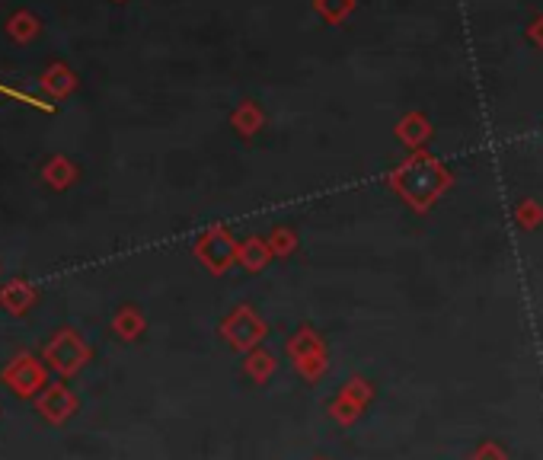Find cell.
Masks as SVG:
<instances>
[{
    "mask_svg": "<svg viewBox=\"0 0 543 460\" xmlns=\"http://www.w3.org/2000/svg\"><path fill=\"white\" fill-rule=\"evenodd\" d=\"M387 183L409 208L416 211V215H425V211H429L441 195L451 189L454 176L435 154L413 151L400 163V167L390 170Z\"/></svg>",
    "mask_w": 543,
    "mask_h": 460,
    "instance_id": "6da1fadb",
    "label": "cell"
},
{
    "mask_svg": "<svg viewBox=\"0 0 543 460\" xmlns=\"http://www.w3.org/2000/svg\"><path fill=\"white\" fill-rule=\"evenodd\" d=\"M42 361L48 365V371H55L58 377L68 381V377H77L90 365L93 349H90V342L80 336V330H74V326H64V330H58L52 339L45 342Z\"/></svg>",
    "mask_w": 543,
    "mask_h": 460,
    "instance_id": "7a4b0ae2",
    "label": "cell"
},
{
    "mask_svg": "<svg viewBox=\"0 0 543 460\" xmlns=\"http://www.w3.org/2000/svg\"><path fill=\"white\" fill-rule=\"evenodd\" d=\"M0 381L20 400H36L39 393L52 384V377H48V365L42 358H36L32 352H16L7 365L0 368Z\"/></svg>",
    "mask_w": 543,
    "mask_h": 460,
    "instance_id": "3957f363",
    "label": "cell"
},
{
    "mask_svg": "<svg viewBox=\"0 0 543 460\" xmlns=\"http://www.w3.org/2000/svg\"><path fill=\"white\" fill-rule=\"evenodd\" d=\"M218 333H221V339L234 352H253V349H259V342L266 339L269 326H266V320H262L250 304H240V307H234L221 320Z\"/></svg>",
    "mask_w": 543,
    "mask_h": 460,
    "instance_id": "277c9868",
    "label": "cell"
},
{
    "mask_svg": "<svg viewBox=\"0 0 543 460\" xmlns=\"http://www.w3.org/2000/svg\"><path fill=\"white\" fill-rule=\"evenodd\" d=\"M195 259L202 262V266L211 272V275H224L234 269V262L240 256V240L230 234L227 227H208L205 234L195 240Z\"/></svg>",
    "mask_w": 543,
    "mask_h": 460,
    "instance_id": "5b68a950",
    "label": "cell"
},
{
    "mask_svg": "<svg viewBox=\"0 0 543 460\" xmlns=\"http://www.w3.org/2000/svg\"><path fill=\"white\" fill-rule=\"evenodd\" d=\"M288 355H291V361H294V368H298V371L307 377V381H317V377H320V374L326 371V365H329L323 339H320L314 330H307V326L291 336Z\"/></svg>",
    "mask_w": 543,
    "mask_h": 460,
    "instance_id": "8992f818",
    "label": "cell"
},
{
    "mask_svg": "<svg viewBox=\"0 0 543 460\" xmlns=\"http://www.w3.org/2000/svg\"><path fill=\"white\" fill-rule=\"evenodd\" d=\"M36 413L48 422V425H64V422H71L77 416V409H80V400H77V393L68 387V384H48L36 400Z\"/></svg>",
    "mask_w": 543,
    "mask_h": 460,
    "instance_id": "52a82bcc",
    "label": "cell"
},
{
    "mask_svg": "<svg viewBox=\"0 0 543 460\" xmlns=\"http://www.w3.org/2000/svg\"><path fill=\"white\" fill-rule=\"evenodd\" d=\"M39 291L26 278H13V282L0 285V307L7 310L10 317H26L32 307H36Z\"/></svg>",
    "mask_w": 543,
    "mask_h": 460,
    "instance_id": "ba28073f",
    "label": "cell"
},
{
    "mask_svg": "<svg viewBox=\"0 0 543 460\" xmlns=\"http://www.w3.org/2000/svg\"><path fill=\"white\" fill-rule=\"evenodd\" d=\"M39 87L52 96V100H68V96L77 90V74L64 61H52L45 68V74L39 77Z\"/></svg>",
    "mask_w": 543,
    "mask_h": 460,
    "instance_id": "9c48e42d",
    "label": "cell"
},
{
    "mask_svg": "<svg viewBox=\"0 0 543 460\" xmlns=\"http://www.w3.org/2000/svg\"><path fill=\"white\" fill-rule=\"evenodd\" d=\"M393 131H397V138L409 147V151H422L425 141L432 138V122L425 119L422 112H406Z\"/></svg>",
    "mask_w": 543,
    "mask_h": 460,
    "instance_id": "30bf717a",
    "label": "cell"
},
{
    "mask_svg": "<svg viewBox=\"0 0 543 460\" xmlns=\"http://www.w3.org/2000/svg\"><path fill=\"white\" fill-rule=\"evenodd\" d=\"M42 179L48 186H52L55 192H64V189H71L77 179H80V170H77V163L71 157H64V154H55V157H48L45 160V167H42Z\"/></svg>",
    "mask_w": 543,
    "mask_h": 460,
    "instance_id": "8fae6325",
    "label": "cell"
},
{
    "mask_svg": "<svg viewBox=\"0 0 543 460\" xmlns=\"http://www.w3.org/2000/svg\"><path fill=\"white\" fill-rule=\"evenodd\" d=\"M275 256H272V246H269V240L266 237H246V240H240V256H237V262L246 269V272H262L269 266Z\"/></svg>",
    "mask_w": 543,
    "mask_h": 460,
    "instance_id": "7c38bea8",
    "label": "cell"
},
{
    "mask_svg": "<svg viewBox=\"0 0 543 460\" xmlns=\"http://www.w3.org/2000/svg\"><path fill=\"white\" fill-rule=\"evenodd\" d=\"M230 125H234L240 138H253L256 131H262V125H266V112H262L259 103L243 100L234 112H230Z\"/></svg>",
    "mask_w": 543,
    "mask_h": 460,
    "instance_id": "4fadbf2b",
    "label": "cell"
},
{
    "mask_svg": "<svg viewBox=\"0 0 543 460\" xmlns=\"http://www.w3.org/2000/svg\"><path fill=\"white\" fill-rule=\"evenodd\" d=\"M147 330V320H144V314L135 307V304H125V307H119V314L112 317V333L119 336L122 342H135V339H141V333Z\"/></svg>",
    "mask_w": 543,
    "mask_h": 460,
    "instance_id": "5bb4252c",
    "label": "cell"
},
{
    "mask_svg": "<svg viewBox=\"0 0 543 460\" xmlns=\"http://www.w3.org/2000/svg\"><path fill=\"white\" fill-rule=\"evenodd\" d=\"M42 32V23L36 20V13H29V10H16L10 20H7V36L13 39V42H20V45H26V42H32Z\"/></svg>",
    "mask_w": 543,
    "mask_h": 460,
    "instance_id": "9a60e30c",
    "label": "cell"
},
{
    "mask_svg": "<svg viewBox=\"0 0 543 460\" xmlns=\"http://www.w3.org/2000/svg\"><path fill=\"white\" fill-rule=\"evenodd\" d=\"M243 371H246V377H250L253 384H266L269 377L275 374V355L266 352V349L246 352V358H243Z\"/></svg>",
    "mask_w": 543,
    "mask_h": 460,
    "instance_id": "2e32d148",
    "label": "cell"
},
{
    "mask_svg": "<svg viewBox=\"0 0 543 460\" xmlns=\"http://www.w3.org/2000/svg\"><path fill=\"white\" fill-rule=\"evenodd\" d=\"M355 7H358V0H314V10L329 26H342L355 13Z\"/></svg>",
    "mask_w": 543,
    "mask_h": 460,
    "instance_id": "e0dca14e",
    "label": "cell"
},
{
    "mask_svg": "<svg viewBox=\"0 0 543 460\" xmlns=\"http://www.w3.org/2000/svg\"><path fill=\"white\" fill-rule=\"evenodd\" d=\"M266 240H269V246H272V256H275V259H288L294 250H298V234H294L291 227H275Z\"/></svg>",
    "mask_w": 543,
    "mask_h": 460,
    "instance_id": "ac0fdd59",
    "label": "cell"
},
{
    "mask_svg": "<svg viewBox=\"0 0 543 460\" xmlns=\"http://www.w3.org/2000/svg\"><path fill=\"white\" fill-rule=\"evenodd\" d=\"M515 224L521 230H537L543 224V205L534 202V199H524L518 208H515Z\"/></svg>",
    "mask_w": 543,
    "mask_h": 460,
    "instance_id": "d6986e66",
    "label": "cell"
},
{
    "mask_svg": "<svg viewBox=\"0 0 543 460\" xmlns=\"http://www.w3.org/2000/svg\"><path fill=\"white\" fill-rule=\"evenodd\" d=\"M0 96H10V100H16V103H26V106L42 109V112H55L52 103H42V100H36V96H29L23 90H13V87H4V84H0Z\"/></svg>",
    "mask_w": 543,
    "mask_h": 460,
    "instance_id": "ffe728a7",
    "label": "cell"
},
{
    "mask_svg": "<svg viewBox=\"0 0 543 460\" xmlns=\"http://www.w3.org/2000/svg\"><path fill=\"white\" fill-rule=\"evenodd\" d=\"M470 460H508V454L502 451V445H496V441H483Z\"/></svg>",
    "mask_w": 543,
    "mask_h": 460,
    "instance_id": "44dd1931",
    "label": "cell"
},
{
    "mask_svg": "<svg viewBox=\"0 0 543 460\" xmlns=\"http://www.w3.org/2000/svg\"><path fill=\"white\" fill-rule=\"evenodd\" d=\"M528 42H531V45H537L540 52H543V13H540V16H534V20H531V26H528Z\"/></svg>",
    "mask_w": 543,
    "mask_h": 460,
    "instance_id": "7402d4cb",
    "label": "cell"
},
{
    "mask_svg": "<svg viewBox=\"0 0 543 460\" xmlns=\"http://www.w3.org/2000/svg\"><path fill=\"white\" fill-rule=\"evenodd\" d=\"M317 460H326V457H317Z\"/></svg>",
    "mask_w": 543,
    "mask_h": 460,
    "instance_id": "603a6c76",
    "label": "cell"
},
{
    "mask_svg": "<svg viewBox=\"0 0 543 460\" xmlns=\"http://www.w3.org/2000/svg\"><path fill=\"white\" fill-rule=\"evenodd\" d=\"M119 4H122V0H119Z\"/></svg>",
    "mask_w": 543,
    "mask_h": 460,
    "instance_id": "cb8c5ba5",
    "label": "cell"
}]
</instances>
